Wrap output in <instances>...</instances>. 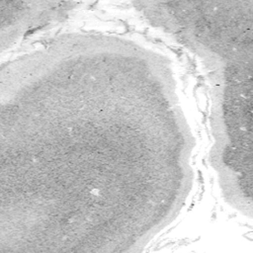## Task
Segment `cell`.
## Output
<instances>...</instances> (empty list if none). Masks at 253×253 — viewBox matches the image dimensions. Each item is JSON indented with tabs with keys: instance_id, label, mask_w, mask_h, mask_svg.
Here are the masks:
<instances>
[{
	"instance_id": "obj_1",
	"label": "cell",
	"mask_w": 253,
	"mask_h": 253,
	"mask_svg": "<svg viewBox=\"0 0 253 253\" xmlns=\"http://www.w3.org/2000/svg\"><path fill=\"white\" fill-rule=\"evenodd\" d=\"M212 85L211 160L217 176L243 181L252 176V43L220 42L199 55Z\"/></svg>"
},
{
	"instance_id": "obj_2",
	"label": "cell",
	"mask_w": 253,
	"mask_h": 253,
	"mask_svg": "<svg viewBox=\"0 0 253 253\" xmlns=\"http://www.w3.org/2000/svg\"><path fill=\"white\" fill-rule=\"evenodd\" d=\"M75 2L0 1L1 48H9L26 35L63 20Z\"/></svg>"
}]
</instances>
